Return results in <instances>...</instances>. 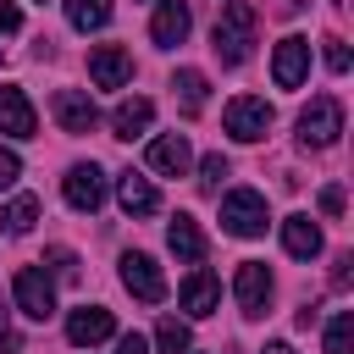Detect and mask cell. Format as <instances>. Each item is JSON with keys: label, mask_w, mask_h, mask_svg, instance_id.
<instances>
[{"label": "cell", "mask_w": 354, "mask_h": 354, "mask_svg": "<svg viewBox=\"0 0 354 354\" xmlns=\"http://www.w3.org/2000/svg\"><path fill=\"white\" fill-rule=\"evenodd\" d=\"M254 33H260V17L249 0H227L221 17H216V55L221 66H243L249 50H254Z\"/></svg>", "instance_id": "1"}, {"label": "cell", "mask_w": 354, "mask_h": 354, "mask_svg": "<svg viewBox=\"0 0 354 354\" xmlns=\"http://www.w3.org/2000/svg\"><path fill=\"white\" fill-rule=\"evenodd\" d=\"M337 133H343V105L332 94H315L299 111V144L304 149H326V144H337Z\"/></svg>", "instance_id": "2"}, {"label": "cell", "mask_w": 354, "mask_h": 354, "mask_svg": "<svg viewBox=\"0 0 354 354\" xmlns=\"http://www.w3.org/2000/svg\"><path fill=\"white\" fill-rule=\"evenodd\" d=\"M227 133L238 138V144H260L266 133H271V122H277V111L260 100V94H238V100H227Z\"/></svg>", "instance_id": "3"}, {"label": "cell", "mask_w": 354, "mask_h": 354, "mask_svg": "<svg viewBox=\"0 0 354 354\" xmlns=\"http://www.w3.org/2000/svg\"><path fill=\"white\" fill-rule=\"evenodd\" d=\"M221 227H227L232 238H260V232H266V194L232 188V194L221 199Z\"/></svg>", "instance_id": "4"}, {"label": "cell", "mask_w": 354, "mask_h": 354, "mask_svg": "<svg viewBox=\"0 0 354 354\" xmlns=\"http://www.w3.org/2000/svg\"><path fill=\"white\" fill-rule=\"evenodd\" d=\"M122 288H127L133 299H144V304H160V299H166V277H160V266H155L144 249H127V254H122Z\"/></svg>", "instance_id": "5"}, {"label": "cell", "mask_w": 354, "mask_h": 354, "mask_svg": "<svg viewBox=\"0 0 354 354\" xmlns=\"http://www.w3.org/2000/svg\"><path fill=\"white\" fill-rule=\"evenodd\" d=\"M11 293H17V310H22L28 321H50V315H55V288H50V277H44L39 266H22L17 282H11Z\"/></svg>", "instance_id": "6"}, {"label": "cell", "mask_w": 354, "mask_h": 354, "mask_svg": "<svg viewBox=\"0 0 354 354\" xmlns=\"http://www.w3.org/2000/svg\"><path fill=\"white\" fill-rule=\"evenodd\" d=\"M232 293H238L243 315H266V304H271V271H266V260H243L232 271Z\"/></svg>", "instance_id": "7"}, {"label": "cell", "mask_w": 354, "mask_h": 354, "mask_svg": "<svg viewBox=\"0 0 354 354\" xmlns=\"http://www.w3.org/2000/svg\"><path fill=\"white\" fill-rule=\"evenodd\" d=\"M188 28H194L188 0H160V6H155V17H149V39H155L160 50H177V44L188 39Z\"/></svg>", "instance_id": "8"}, {"label": "cell", "mask_w": 354, "mask_h": 354, "mask_svg": "<svg viewBox=\"0 0 354 354\" xmlns=\"http://www.w3.org/2000/svg\"><path fill=\"white\" fill-rule=\"evenodd\" d=\"M271 77H277V88H299V83L310 77V39L288 33V39L277 44V55H271Z\"/></svg>", "instance_id": "9"}, {"label": "cell", "mask_w": 354, "mask_h": 354, "mask_svg": "<svg viewBox=\"0 0 354 354\" xmlns=\"http://www.w3.org/2000/svg\"><path fill=\"white\" fill-rule=\"evenodd\" d=\"M50 111H55L61 133H94V127H100V105H94L83 88H61V94L50 100Z\"/></svg>", "instance_id": "10"}, {"label": "cell", "mask_w": 354, "mask_h": 354, "mask_svg": "<svg viewBox=\"0 0 354 354\" xmlns=\"http://www.w3.org/2000/svg\"><path fill=\"white\" fill-rule=\"evenodd\" d=\"M61 194H66V205L72 210H100L105 205V171L88 160V166H72L66 177H61Z\"/></svg>", "instance_id": "11"}, {"label": "cell", "mask_w": 354, "mask_h": 354, "mask_svg": "<svg viewBox=\"0 0 354 354\" xmlns=\"http://www.w3.org/2000/svg\"><path fill=\"white\" fill-rule=\"evenodd\" d=\"M66 337H72L77 348H94V343L116 337V315H111L105 304H83V310L66 315Z\"/></svg>", "instance_id": "12"}, {"label": "cell", "mask_w": 354, "mask_h": 354, "mask_svg": "<svg viewBox=\"0 0 354 354\" xmlns=\"http://www.w3.org/2000/svg\"><path fill=\"white\" fill-rule=\"evenodd\" d=\"M88 77H94V88H122V83L133 77V55H127L122 44H100V50L88 55Z\"/></svg>", "instance_id": "13"}, {"label": "cell", "mask_w": 354, "mask_h": 354, "mask_svg": "<svg viewBox=\"0 0 354 354\" xmlns=\"http://www.w3.org/2000/svg\"><path fill=\"white\" fill-rule=\"evenodd\" d=\"M149 171H160V177H183L188 166H194V149H188V138L183 133H160L155 144H149Z\"/></svg>", "instance_id": "14"}, {"label": "cell", "mask_w": 354, "mask_h": 354, "mask_svg": "<svg viewBox=\"0 0 354 354\" xmlns=\"http://www.w3.org/2000/svg\"><path fill=\"white\" fill-rule=\"evenodd\" d=\"M116 199H122L127 216H155V210H160V194H155V183H149L144 171H122V177H116Z\"/></svg>", "instance_id": "15"}, {"label": "cell", "mask_w": 354, "mask_h": 354, "mask_svg": "<svg viewBox=\"0 0 354 354\" xmlns=\"http://www.w3.org/2000/svg\"><path fill=\"white\" fill-rule=\"evenodd\" d=\"M33 127H39V116H33L28 94H22V88H0V133H11V138H33Z\"/></svg>", "instance_id": "16"}, {"label": "cell", "mask_w": 354, "mask_h": 354, "mask_svg": "<svg viewBox=\"0 0 354 354\" xmlns=\"http://www.w3.org/2000/svg\"><path fill=\"white\" fill-rule=\"evenodd\" d=\"M166 243H171V254H177V260H188V266H199V260H205V232H199V221H194V216H171Z\"/></svg>", "instance_id": "17"}, {"label": "cell", "mask_w": 354, "mask_h": 354, "mask_svg": "<svg viewBox=\"0 0 354 354\" xmlns=\"http://www.w3.org/2000/svg\"><path fill=\"white\" fill-rule=\"evenodd\" d=\"M282 249H288L293 260H315V254H321V227H315L310 216H288V221H282Z\"/></svg>", "instance_id": "18"}, {"label": "cell", "mask_w": 354, "mask_h": 354, "mask_svg": "<svg viewBox=\"0 0 354 354\" xmlns=\"http://www.w3.org/2000/svg\"><path fill=\"white\" fill-rule=\"evenodd\" d=\"M216 304H221V282H216L210 271H194V277L183 282V310L199 321V315H210Z\"/></svg>", "instance_id": "19"}, {"label": "cell", "mask_w": 354, "mask_h": 354, "mask_svg": "<svg viewBox=\"0 0 354 354\" xmlns=\"http://www.w3.org/2000/svg\"><path fill=\"white\" fill-rule=\"evenodd\" d=\"M149 122H155V105H149L144 94H138V100H122V105L111 111V127H116V138H138Z\"/></svg>", "instance_id": "20"}, {"label": "cell", "mask_w": 354, "mask_h": 354, "mask_svg": "<svg viewBox=\"0 0 354 354\" xmlns=\"http://www.w3.org/2000/svg\"><path fill=\"white\" fill-rule=\"evenodd\" d=\"M61 6H66V22L77 33H94V28L111 22V0H61Z\"/></svg>", "instance_id": "21"}, {"label": "cell", "mask_w": 354, "mask_h": 354, "mask_svg": "<svg viewBox=\"0 0 354 354\" xmlns=\"http://www.w3.org/2000/svg\"><path fill=\"white\" fill-rule=\"evenodd\" d=\"M33 221H39V199L33 194H17L6 210H0V227L11 232V238H22V232H33Z\"/></svg>", "instance_id": "22"}, {"label": "cell", "mask_w": 354, "mask_h": 354, "mask_svg": "<svg viewBox=\"0 0 354 354\" xmlns=\"http://www.w3.org/2000/svg\"><path fill=\"white\" fill-rule=\"evenodd\" d=\"M171 88L183 94V111H188V116H199V111H205V88H210V83H205V72L183 66V72L171 77Z\"/></svg>", "instance_id": "23"}, {"label": "cell", "mask_w": 354, "mask_h": 354, "mask_svg": "<svg viewBox=\"0 0 354 354\" xmlns=\"http://www.w3.org/2000/svg\"><path fill=\"white\" fill-rule=\"evenodd\" d=\"M188 321H177V315H160V326H155V348L160 354H188Z\"/></svg>", "instance_id": "24"}, {"label": "cell", "mask_w": 354, "mask_h": 354, "mask_svg": "<svg viewBox=\"0 0 354 354\" xmlns=\"http://www.w3.org/2000/svg\"><path fill=\"white\" fill-rule=\"evenodd\" d=\"M326 354H354V315L337 310L332 326H326Z\"/></svg>", "instance_id": "25"}, {"label": "cell", "mask_w": 354, "mask_h": 354, "mask_svg": "<svg viewBox=\"0 0 354 354\" xmlns=\"http://www.w3.org/2000/svg\"><path fill=\"white\" fill-rule=\"evenodd\" d=\"M227 171H232V166H227V155H205V160H199V183H205V188H221V177H227Z\"/></svg>", "instance_id": "26"}, {"label": "cell", "mask_w": 354, "mask_h": 354, "mask_svg": "<svg viewBox=\"0 0 354 354\" xmlns=\"http://www.w3.org/2000/svg\"><path fill=\"white\" fill-rule=\"evenodd\" d=\"M321 44H326V66L332 72H348V44L343 39H321Z\"/></svg>", "instance_id": "27"}, {"label": "cell", "mask_w": 354, "mask_h": 354, "mask_svg": "<svg viewBox=\"0 0 354 354\" xmlns=\"http://www.w3.org/2000/svg\"><path fill=\"white\" fill-rule=\"evenodd\" d=\"M22 177V160H17V149H0V188H11Z\"/></svg>", "instance_id": "28"}, {"label": "cell", "mask_w": 354, "mask_h": 354, "mask_svg": "<svg viewBox=\"0 0 354 354\" xmlns=\"http://www.w3.org/2000/svg\"><path fill=\"white\" fill-rule=\"evenodd\" d=\"M22 28V11H17V0H0V39H11Z\"/></svg>", "instance_id": "29"}, {"label": "cell", "mask_w": 354, "mask_h": 354, "mask_svg": "<svg viewBox=\"0 0 354 354\" xmlns=\"http://www.w3.org/2000/svg\"><path fill=\"white\" fill-rule=\"evenodd\" d=\"M116 354H149V337H138V332H122V337H116Z\"/></svg>", "instance_id": "30"}, {"label": "cell", "mask_w": 354, "mask_h": 354, "mask_svg": "<svg viewBox=\"0 0 354 354\" xmlns=\"http://www.w3.org/2000/svg\"><path fill=\"white\" fill-rule=\"evenodd\" d=\"M321 210L326 216H343V188H321Z\"/></svg>", "instance_id": "31"}, {"label": "cell", "mask_w": 354, "mask_h": 354, "mask_svg": "<svg viewBox=\"0 0 354 354\" xmlns=\"http://www.w3.org/2000/svg\"><path fill=\"white\" fill-rule=\"evenodd\" d=\"M260 354H293V343H266Z\"/></svg>", "instance_id": "32"}, {"label": "cell", "mask_w": 354, "mask_h": 354, "mask_svg": "<svg viewBox=\"0 0 354 354\" xmlns=\"http://www.w3.org/2000/svg\"><path fill=\"white\" fill-rule=\"evenodd\" d=\"M337 6H343V0H337Z\"/></svg>", "instance_id": "33"}, {"label": "cell", "mask_w": 354, "mask_h": 354, "mask_svg": "<svg viewBox=\"0 0 354 354\" xmlns=\"http://www.w3.org/2000/svg\"><path fill=\"white\" fill-rule=\"evenodd\" d=\"M39 6H44V0H39Z\"/></svg>", "instance_id": "34"}]
</instances>
